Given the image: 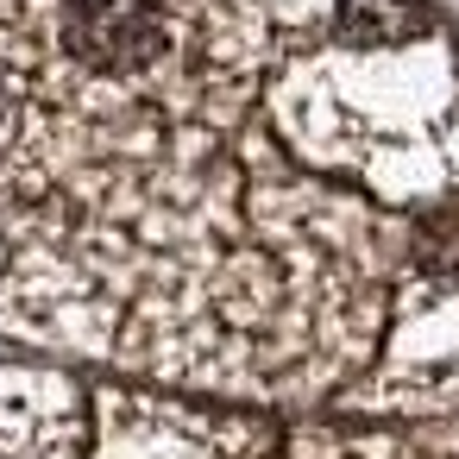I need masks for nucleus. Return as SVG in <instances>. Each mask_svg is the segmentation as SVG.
Returning a JSON list of instances; mask_svg holds the SVG:
<instances>
[{"label":"nucleus","instance_id":"1","mask_svg":"<svg viewBox=\"0 0 459 459\" xmlns=\"http://www.w3.org/2000/svg\"><path fill=\"white\" fill-rule=\"evenodd\" d=\"M76 396L57 377H0V459H70Z\"/></svg>","mask_w":459,"mask_h":459},{"label":"nucleus","instance_id":"2","mask_svg":"<svg viewBox=\"0 0 459 459\" xmlns=\"http://www.w3.org/2000/svg\"><path fill=\"white\" fill-rule=\"evenodd\" d=\"M95 459H214V453H208V440H189L177 421H164L152 409H114Z\"/></svg>","mask_w":459,"mask_h":459},{"label":"nucleus","instance_id":"3","mask_svg":"<svg viewBox=\"0 0 459 459\" xmlns=\"http://www.w3.org/2000/svg\"><path fill=\"white\" fill-rule=\"evenodd\" d=\"M440 7L453 13V51H459V0H440Z\"/></svg>","mask_w":459,"mask_h":459},{"label":"nucleus","instance_id":"4","mask_svg":"<svg viewBox=\"0 0 459 459\" xmlns=\"http://www.w3.org/2000/svg\"><path fill=\"white\" fill-rule=\"evenodd\" d=\"M170 7H202V0H170Z\"/></svg>","mask_w":459,"mask_h":459}]
</instances>
